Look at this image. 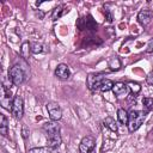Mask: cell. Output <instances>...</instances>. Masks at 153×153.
Wrapping results in <instances>:
<instances>
[{"label":"cell","instance_id":"277c9868","mask_svg":"<svg viewBox=\"0 0 153 153\" xmlns=\"http://www.w3.org/2000/svg\"><path fill=\"white\" fill-rule=\"evenodd\" d=\"M11 114L17 120H20L23 117V114H24V102H23V98L20 96H16L13 98L12 106H11Z\"/></svg>","mask_w":153,"mask_h":153},{"label":"cell","instance_id":"ffe728a7","mask_svg":"<svg viewBox=\"0 0 153 153\" xmlns=\"http://www.w3.org/2000/svg\"><path fill=\"white\" fill-rule=\"evenodd\" d=\"M128 87L130 88V91H131V93L135 96V94H137L139 92H140V90H141V86L139 85V84H136V82H129L128 84Z\"/></svg>","mask_w":153,"mask_h":153},{"label":"cell","instance_id":"5bb4252c","mask_svg":"<svg viewBox=\"0 0 153 153\" xmlns=\"http://www.w3.org/2000/svg\"><path fill=\"white\" fill-rule=\"evenodd\" d=\"M117 118L121 124H128V118H129V112L126 109H118L117 110Z\"/></svg>","mask_w":153,"mask_h":153},{"label":"cell","instance_id":"d6986e66","mask_svg":"<svg viewBox=\"0 0 153 153\" xmlns=\"http://www.w3.org/2000/svg\"><path fill=\"white\" fill-rule=\"evenodd\" d=\"M142 104H143V108H145V112H148V111L153 110V98L145 97L142 99Z\"/></svg>","mask_w":153,"mask_h":153},{"label":"cell","instance_id":"30bf717a","mask_svg":"<svg viewBox=\"0 0 153 153\" xmlns=\"http://www.w3.org/2000/svg\"><path fill=\"white\" fill-rule=\"evenodd\" d=\"M153 19V12L151 10H141L137 14V20L142 26H147Z\"/></svg>","mask_w":153,"mask_h":153},{"label":"cell","instance_id":"e0dca14e","mask_svg":"<svg viewBox=\"0 0 153 153\" xmlns=\"http://www.w3.org/2000/svg\"><path fill=\"white\" fill-rule=\"evenodd\" d=\"M104 126L106 127V128H109L111 131H117V129H118V126H117V123H116V121L112 118V117H110V116H108L105 120H104Z\"/></svg>","mask_w":153,"mask_h":153},{"label":"cell","instance_id":"9c48e42d","mask_svg":"<svg viewBox=\"0 0 153 153\" xmlns=\"http://www.w3.org/2000/svg\"><path fill=\"white\" fill-rule=\"evenodd\" d=\"M2 96H1V106L2 108H5V109H11V106H12V102H13V99L11 100V90L7 87V86H2Z\"/></svg>","mask_w":153,"mask_h":153},{"label":"cell","instance_id":"7402d4cb","mask_svg":"<svg viewBox=\"0 0 153 153\" xmlns=\"http://www.w3.org/2000/svg\"><path fill=\"white\" fill-rule=\"evenodd\" d=\"M62 8H63L62 5H60V6H57L56 8H54V12H53V19H54V20H56L57 18L61 17V14H62Z\"/></svg>","mask_w":153,"mask_h":153},{"label":"cell","instance_id":"7a4b0ae2","mask_svg":"<svg viewBox=\"0 0 153 153\" xmlns=\"http://www.w3.org/2000/svg\"><path fill=\"white\" fill-rule=\"evenodd\" d=\"M146 118V112L145 111H139V110H131L129 112V118H128V130L129 133H134L137 130L141 124L143 123Z\"/></svg>","mask_w":153,"mask_h":153},{"label":"cell","instance_id":"8fae6325","mask_svg":"<svg viewBox=\"0 0 153 153\" xmlns=\"http://www.w3.org/2000/svg\"><path fill=\"white\" fill-rule=\"evenodd\" d=\"M55 75H56V78H59L61 80H67L71 76V71H69V68H68L67 65L60 63L55 68Z\"/></svg>","mask_w":153,"mask_h":153},{"label":"cell","instance_id":"9a60e30c","mask_svg":"<svg viewBox=\"0 0 153 153\" xmlns=\"http://www.w3.org/2000/svg\"><path fill=\"white\" fill-rule=\"evenodd\" d=\"M0 133L2 136H7V133H8V123L4 114H0Z\"/></svg>","mask_w":153,"mask_h":153},{"label":"cell","instance_id":"ac0fdd59","mask_svg":"<svg viewBox=\"0 0 153 153\" xmlns=\"http://www.w3.org/2000/svg\"><path fill=\"white\" fill-rule=\"evenodd\" d=\"M112 87H114V81H111L110 79H104L103 80V82H102V85H100V91L102 92H108V91H110V90H112Z\"/></svg>","mask_w":153,"mask_h":153},{"label":"cell","instance_id":"ba28073f","mask_svg":"<svg viewBox=\"0 0 153 153\" xmlns=\"http://www.w3.org/2000/svg\"><path fill=\"white\" fill-rule=\"evenodd\" d=\"M78 27L80 30H96L97 29V23L92 19L91 16H87L85 18H80L78 22Z\"/></svg>","mask_w":153,"mask_h":153},{"label":"cell","instance_id":"44dd1931","mask_svg":"<svg viewBox=\"0 0 153 153\" xmlns=\"http://www.w3.org/2000/svg\"><path fill=\"white\" fill-rule=\"evenodd\" d=\"M31 51H32L33 54L42 53V51H43V45H42L41 43L35 42V43H32V44H31Z\"/></svg>","mask_w":153,"mask_h":153},{"label":"cell","instance_id":"603a6c76","mask_svg":"<svg viewBox=\"0 0 153 153\" xmlns=\"http://www.w3.org/2000/svg\"><path fill=\"white\" fill-rule=\"evenodd\" d=\"M146 53H153V38L148 41L147 47H146Z\"/></svg>","mask_w":153,"mask_h":153},{"label":"cell","instance_id":"7c38bea8","mask_svg":"<svg viewBox=\"0 0 153 153\" xmlns=\"http://www.w3.org/2000/svg\"><path fill=\"white\" fill-rule=\"evenodd\" d=\"M112 92L118 98L126 97L128 94V85H126L124 82H121V81L115 82L114 84V87H112Z\"/></svg>","mask_w":153,"mask_h":153},{"label":"cell","instance_id":"52a82bcc","mask_svg":"<svg viewBox=\"0 0 153 153\" xmlns=\"http://www.w3.org/2000/svg\"><path fill=\"white\" fill-rule=\"evenodd\" d=\"M47 110L49 114V117L51 118V121H59L62 117V110L60 108V105L55 102H50L47 104Z\"/></svg>","mask_w":153,"mask_h":153},{"label":"cell","instance_id":"8992f818","mask_svg":"<svg viewBox=\"0 0 153 153\" xmlns=\"http://www.w3.org/2000/svg\"><path fill=\"white\" fill-rule=\"evenodd\" d=\"M104 79L105 78L102 74H93V73H91V74H88L86 82H87V86H88L90 90L96 91V90L100 88V85H102Z\"/></svg>","mask_w":153,"mask_h":153},{"label":"cell","instance_id":"d4e9b609","mask_svg":"<svg viewBox=\"0 0 153 153\" xmlns=\"http://www.w3.org/2000/svg\"><path fill=\"white\" fill-rule=\"evenodd\" d=\"M22 134H23V137H24V139H26L27 135H29V129H27V127H26L25 124L22 127Z\"/></svg>","mask_w":153,"mask_h":153},{"label":"cell","instance_id":"6da1fadb","mask_svg":"<svg viewBox=\"0 0 153 153\" xmlns=\"http://www.w3.org/2000/svg\"><path fill=\"white\" fill-rule=\"evenodd\" d=\"M43 130L47 136V145L50 147L57 148L62 142V139L60 135V126L55 121L45 122L43 124Z\"/></svg>","mask_w":153,"mask_h":153},{"label":"cell","instance_id":"4fadbf2b","mask_svg":"<svg viewBox=\"0 0 153 153\" xmlns=\"http://www.w3.org/2000/svg\"><path fill=\"white\" fill-rule=\"evenodd\" d=\"M27 153H59L56 148L50 147V146H45V147H35L29 149Z\"/></svg>","mask_w":153,"mask_h":153},{"label":"cell","instance_id":"484cf974","mask_svg":"<svg viewBox=\"0 0 153 153\" xmlns=\"http://www.w3.org/2000/svg\"><path fill=\"white\" fill-rule=\"evenodd\" d=\"M104 12H105V14H106V18H108V20H109V22H112V16H111V13L109 12V10H105Z\"/></svg>","mask_w":153,"mask_h":153},{"label":"cell","instance_id":"2e32d148","mask_svg":"<svg viewBox=\"0 0 153 153\" xmlns=\"http://www.w3.org/2000/svg\"><path fill=\"white\" fill-rule=\"evenodd\" d=\"M31 44L29 42H24L22 44V48H20V55L22 57H24L25 60H27L30 57V54H31Z\"/></svg>","mask_w":153,"mask_h":153},{"label":"cell","instance_id":"5b68a950","mask_svg":"<svg viewBox=\"0 0 153 153\" xmlns=\"http://www.w3.org/2000/svg\"><path fill=\"white\" fill-rule=\"evenodd\" d=\"M94 143H96V140L93 136H91V135L84 136L79 145V152L80 153H90L92 149H94Z\"/></svg>","mask_w":153,"mask_h":153},{"label":"cell","instance_id":"3957f363","mask_svg":"<svg viewBox=\"0 0 153 153\" xmlns=\"http://www.w3.org/2000/svg\"><path fill=\"white\" fill-rule=\"evenodd\" d=\"M8 75H10L12 84L16 86L22 85L26 79V73L20 67V65H14L13 67H11V69L8 71Z\"/></svg>","mask_w":153,"mask_h":153},{"label":"cell","instance_id":"4316f807","mask_svg":"<svg viewBox=\"0 0 153 153\" xmlns=\"http://www.w3.org/2000/svg\"><path fill=\"white\" fill-rule=\"evenodd\" d=\"M90 153H96V151H94V149H92V151H91Z\"/></svg>","mask_w":153,"mask_h":153},{"label":"cell","instance_id":"cb8c5ba5","mask_svg":"<svg viewBox=\"0 0 153 153\" xmlns=\"http://www.w3.org/2000/svg\"><path fill=\"white\" fill-rule=\"evenodd\" d=\"M146 81H147V84L148 85H151V86H153V71L147 75V78H146Z\"/></svg>","mask_w":153,"mask_h":153}]
</instances>
